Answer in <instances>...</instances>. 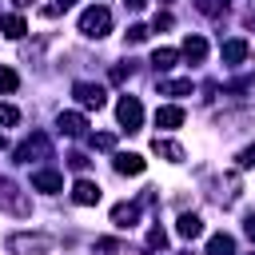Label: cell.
Instances as JSON below:
<instances>
[{
    "label": "cell",
    "instance_id": "6da1fadb",
    "mask_svg": "<svg viewBox=\"0 0 255 255\" xmlns=\"http://www.w3.org/2000/svg\"><path fill=\"white\" fill-rule=\"evenodd\" d=\"M52 247H56V239L44 235V231H16V235H8V251L12 255H52Z\"/></svg>",
    "mask_w": 255,
    "mask_h": 255
},
{
    "label": "cell",
    "instance_id": "7a4b0ae2",
    "mask_svg": "<svg viewBox=\"0 0 255 255\" xmlns=\"http://www.w3.org/2000/svg\"><path fill=\"white\" fill-rule=\"evenodd\" d=\"M80 32H84L88 40H104V36L112 32V12H108L104 4L84 8V16H80Z\"/></svg>",
    "mask_w": 255,
    "mask_h": 255
},
{
    "label": "cell",
    "instance_id": "3957f363",
    "mask_svg": "<svg viewBox=\"0 0 255 255\" xmlns=\"http://www.w3.org/2000/svg\"><path fill=\"white\" fill-rule=\"evenodd\" d=\"M0 207L12 211V215H32V203L24 199V191L12 179H4V175H0Z\"/></svg>",
    "mask_w": 255,
    "mask_h": 255
},
{
    "label": "cell",
    "instance_id": "277c9868",
    "mask_svg": "<svg viewBox=\"0 0 255 255\" xmlns=\"http://www.w3.org/2000/svg\"><path fill=\"white\" fill-rule=\"evenodd\" d=\"M116 120H120L124 131H139V124H143V104H139L135 96H124V100L116 104Z\"/></svg>",
    "mask_w": 255,
    "mask_h": 255
},
{
    "label": "cell",
    "instance_id": "5b68a950",
    "mask_svg": "<svg viewBox=\"0 0 255 255\" xmlns=\"http://www.w3.org/2000/svg\"><path fill=\"white\" fill-rule=\"evenodd\" d=\"M52 151V143H48V135L44 131H32L20 147H16V163H32V159H44Z\"/></svg>",
    "mask_w": 255,
    "mask_h": 255
},
{
    "label": "cell",
    "instance_id": "8992f818",
    "mask_svg": "<svg viewBox=\"0 0 255 255\" xmlns=\"http://www.w3.org/2000/svg\"><path fill=\"white\" fill-rule=\"evenodd\" d=\"M72 96L80 100V108H104L108 104V92L100 84H88V80H76L72 84Z\"/></svg>",
    "mask_w": 255,
    "mask_h": 255
},
{
    "label": "cell",
    "instance_id": "52a82bcc",
    "mask_svg": "<svg viewBox=\"0 0 255 255\" xmlns=\"http://www.w3.org/2000/svg\"><path fill=\"white\" fill-rule=\"evenodd\" d=\"M211 199L223 203V207H231V203L239 199V175H219V179L211 183Z\"/></svg>",
    "mask_w": 255,
    "mask_h": 255
},
{
    "label": "cell",
    "instance_id": "ba28073f",
    "mask_svg": "<svg viewBox=\"0 0 255 255\" xmlns=\"http://www.w3.org/2000/svg\"><path fill=\"white\" fill-rule=\"evenodd\" d=\"M32 191L56 195V191H64V175H60V171H52V167H40V171H32Z\"/></svg>",
    "mask_w": 255,
    "mask_h": 255
},
{
    "label": "cell",
    "instance_id": "9c48e42d",
    "mask_svg": "<svg viewBox=\"0 0 255 255\" xmlns=\"http://www.w3.org/2000/svg\"><path fill=\"white\" fill-rule=\"evenodd\" d=\"M56 128H60L64 135H72V139L88 135V120H84L80 112H60V116H56Z\"/></svg>",
    "mask_w": 255,
    "mask_h": 255
},
{
    "label": "cell",
    "instance_id": "30bf717a",
    "mask_svg": "<svg viewBox=\"0 0 255 255\" xmlns=\"http://www.w3.org/2000/svg\"><path fill=\"white\" fill-rule=\"evenodd\" d=\"M72 199H76L80 207H92V203H100V183H96V179H76V187H72Z\"/></svg>",
    "mask_w": 255,
    "mask_h": 255
},
{
    "label": "cell",
    "instance_id": "8fae6325",
    "mask_svg": "<svg viewBox=\"0 0 255 255\" xmlns=\"http://www.w3.org/2000/svg\"><path fill=\"white\" fill-rule=\"evenodd\" d=\"M135 219H139V203H116V207H112V223H116L120 231L135 227Z\"/></svg>",
    "mask_w": 255,
    "mask_h": 255
},
{
    "label": "cell",
    "instance_id": "7c38bea8",
    "mask_svg": "<svg viewBox=\"0 0 255 255\" xmlns=\"http://www.w3.org/2000/svg\"><path fill=\"white\" fill-rule=\"evenodd\" d=\"M112 163H116V171H120V175H139V171L147 167L135 151H116V159H112Z\"/></svg>",
    "mask_w": 255,
    "mask_h": 255
},
{
    "label": "cell",
    "instance_id": "4fadbf2b",
    "mask_svg": "<svg viewBox=\"0 0 255 255\" xmlns=\"http://www.w3.org/2000/svg\"><path fill=\"white\" fill-rule=\"evenodd\" d=\"M175 231H179L183 239H199V235H203V219H199L195 211H183V215L175 219Z\"/></svg>",
    "mask_w": 255,
    "mask_h": 255
},
{
    "label": "cell",
    "instance_id": "5bb4252c",
    "mask_svg": "<svg viewBox=\"0 0 255 255\" xmlns=\"http://www.w3.org/2000/svg\"><path fill=\"white\" fill-rule=\"evenodd\" d=\"M179 124H183V108H175V104H167V108H155V128L171 131V128H179Z\"/></svg>",
    "mask_w": 255,
    "mask_h": 255
},
{
    "label": "cell",
    "instance_id": "9a60e30c",
    "mask_svg": "<svg viewBox=\"0 0 255 255\" xmlns=\"http://www.w3.org/2000/svg\"><path fill=\"white\" fill-rule=\"evenodd\" d=\"M179 56H187L191 64H199V60L207 56V40H203V36H187L183 48H179Z\"/></svg>",
    "mask_w": 255,
    "mask_h": 255
},
{
    "label": "cell",
    "instance_id": "2e32d148",
    "mask_svg": "<svg viewBox=\"0 0 255 255\" xmlns=\"http://www.w3.org/2000/svg\"><path fill=\"white\" fill-rule=\"evenodd\" d=\"M219 52H223V64H231V68H235V64H243V60H247V40H227Z\"/></svg>",
    "mask_w": 255,
    "mask_h": 255
},
{
    "label": "cell",
    "instance_id": "e0dca14e",
    "mask_svg": "<svg viewBox=\"0 0 255 255\" xmlns=\"http://www.w3.org/2000/svg\"><path fill=\"white\" fill-rule=\"evenodd\" d=\"M151 151H155V155H163V159H171V163H179V159L187 155L179 143H171V139H159V135L151 139Z\"/></svg>",
    "mask_w": 255,
    "mask_h": 255
},
{
    "label": "cell",
    "instance_id": "ac0fdd59",
    "mask_svg": "<svg viewBox=\"0 0 255 255\" xmlns=\"http://www.w3.org/2000/svg\"><path fill=\"white\" fill-rule=\"evenodd\" d=\"M175 60H179L175 48H155V52H151V68H155V72H171Z\"/></svg>",
    "mask_w": 255,
    "mask_h": 255
},
{
    "label": "cell",
    "instance_id": "d6986e66",
    "mask_svg": "<svg viewBox=\"0 0 255 255\" xmlns=\"http://www.w3.org/2000/svg\"><path fill=\"white\" fill-rule=\"evenodd\" d=\"M207 255H235V239L223 235V231L211 235V239H207Z\"/></svg>",
    "mask_w": 255,
    "mask_h": 255
},
{
    "label": "cell",
    "instance_id": "ffe728a7",
    "mask_svg": "<svg viewBox=\"0 0 255 255\" xmlns=\"http://www.w3.org/2000/svg\"><path fill=\"white\" fill-rule=\"evenodd\" d=\"M0 28H4V36H8V40H20V36L28 32L24 16H4V20H0Z\"/></svg>",
    "mask_w": 255,
    "mask_h": 255
},
{
    "label": "cell",
    "instance_id": "44dd1931",
    "mask_svg": "<svg viewBox=\"0 0 255 255\" xmlns=\"http://www.w3.org/2000/svg\"><path fill=\"white\" fill-rule=\"evenodd\" d=\"M96 251L100 255H135L128 243H120V239H96Z\"/></svg>",
    "mask_w": 255,
    "mask_h": 255
},
{
    "label": "cell",
    "instance_id": "7402d4cb",
    "mask_svg": "<svg viewBox=\"0 0 255 255\" xmlns=\"http://www.w3.org/2000/svg\"><path fill=\"white\" fill-rule=\"evenodd\" d=\"M191 92V80H163L159 84V96H187Z\"/></svg>",
    "mask_w": 255,
    "mask_h": 255
},
{
    "label": "cell",
    "instance_id": "603a6c76",
    "mask_svg": "<svg viewBox=\"0 0 255 255\" xmlns=\"http://www.w3.org/2000/svg\"><path fill=\"white\" fill-rule=\"evenodd\" d=\"M16 88H20V76H16L12 68L0 64V92H16Z\"/></svg>",
    "mask_w": 255,
    "mask_h": 255
},
{
    "label": "cell",
    "instance_id": "cb8c5ba5",
    "mask_svg": "<svg viewBox=\"0 0 255 255\" xmlns=\"http://www.w3.org/2000/svg\"><path fill=\"white\" fill-rule=\"evenodd\" d=\"M191 4H195L203 16H219V12L227 8V0H191Z\"/></svg>",
    "mask_w": 255,
    "mask_h": 255
},
{
    "label": "cell",
    "instance_id": "d4e9b609",
    "mask_svg": "<svg viewBox=\"0 0 255 255\" xmlns=\"http://www.w3.org/2000/svg\"><path fill=\"white\" fill-rule=\"evenodd\" d=\"M92 147H96V151H112V147H116V135H112V131H100V135H92Z\"/></svg>",
    "mask_w": 255,
    "mask_h": 255
},
{
    "label": "cell",
    "instance_id": "484cf974",
    "mask_svg": "<svg viewBox=\"0 0 255 255\" xmlns=\"http://www.w3.org/2000/svg\"><path fill=\"white\" fill-rule=\"evenodd\" d=\"M147 247H151V251L167 247V231H163V227H151V231H147Z\"/></svg>",
    "mask_w": 255,
    "mask_h": 255
},
{
    "label": "cell",
    "instance_id": "4316f807",
    "mask_svg": "<svg viewBox=\"0 0 255 255\" xmlns=\"http://www.w3.org/2000/svg\"><path fill=\"white\" fill-rule=\"evenodd\" d=\"M0 124H4V128H12V124H20V112H16L12 104H0Z\"/></svg>",
    "mask_w": 255,
    "mask_h": 255
},
{
    "label": "cell",
    "instance_id": "83f0119b",
    "mask_svg": "<svg viewBox=\"0 0 255 255\" xmlns=\"http://www.w3.org/2000/svg\"><path fill=\"white\" fill-rule=\"evenodd\" d=\"M143 40H147V28L143 24H131L128 28V44H143Z\"/></svg>",
    "mask_w": 255,
    "mask_h": 255
},
{
    "label": "cell",
    "instance_id": "f1b7e54d",
    "mask_svg": "<svg viewBox=\"0 0 255 255\" xmlns=\"http://www.w3.org/2000/svg\"><path fill=\"white\" fill-rule=\"evenodd\" d=\"M235 163H239V167H255V143H251V147H243Z\"/></svg>",
    "mask_w": 255,
    "mask_h": 255
},
{
    "label": "cell",
    "instance_id": "f546056e",
    "mask_svg": "<svg viewBox=\"0 0 255 255\" xmlns=\"http://www.w3.org/2000/svg\"><path fill=\"white\" fill-rule=\"evenodd\" d=\"M163 28H171V12H155V32H163Z\"/></svg>",
    "mask_w": 255,
    "mask_h": 255
},
{
    "label": "cell",
    "instance_id": "4dcf8cb0",
    "mask_svg": "<svg viewBox=\"0 0 255 255\" xmlns=\"http://www.w3.org/2000/svg\"><path fill=\"white\" fill-rule=\"evenodd\" d=\"M112 80H116V84H124V80H131V68H124V64H120V68H112Z\"/></svg>",
    "mask_w": 255,
    "mask_h": 255
},
{
    "label": "cell",
    "instance_id": "1f68e13d",
    "mask_svg": "<svg viewBox=\"0 0 255 255\" xmlns=\"http://www.w3.org/2000/svg\"><path fill=\"white\" fill-rule=\"evenodd\" d=\"M68 163H72L76 171H84V167H88V155H80V151H76V155H68Z\"/></svg>",
    "mask_w": 255,
    "mask_h": 255
},
{
    "label": "cell",
    "instance_id": "d6a6232c",
    "mask_svg": "<svg viewBox=\"0 0 255 255\" xmlns=\"http://www.w3.org/2000/svg\"><path fill=\"white\" fill-rule=\"evenodd\" d=\"M243 231L255 239V211H247V219H243Z\"/></svg>",
    "mask_w": 255,
    "mask_h": 255
},
{
    "label": "cell",
    "instance_id": "836d02e7",
    "mask_svg": "<svg viewBox=\"0 0 255 255\" xmlns=\"http://www.w3.org/2000/svg\"><path fill=\"white\" fill-rule=\"evenodd\" d=\"M124 4H128L131 12H143V8H147V0H124Z\"/></svg>",
    "mask_w": 255,
    "mask_h": 255
},
{
    "label": "cell",
    "instance_id": "e575fe53",
    "mask_svg": "<svg viewBox=\"0 0 255 255\" xmlns=\"http://www.w3.org/2000/svg\"><path fill=\"white\" fill-rule=\"evenodd\" d=\"M12 4H16V8H32V0H12Z\"/></svg>",
    "mask_w": 255,
    "mask_h": 255
},
{
    "label": "cell",
    "instance_id": "d590c367",
    "mask_svg": "<svg viewBox=\"0 0 255 255\" xmlns=\"http://www.w3.org/2000/svg\"><path fill=\"white\" fill-rule=\"evenodd\" d=\"M0 151H4V135H0Z\"/></svg>",
    "mask_w": 255,
    "mask_h": 255
},
{
    "label": "cell",
    "instance_id": "8d00e7d4",
    "mask_svg": "<svg viewBox=\"0 0 255 255\" xmlns=\"http://www.w3.org/2000/svg\"><path fill=\"white\" fill-rule=\"evenodd\" d=\"M179 255H191V251H179Z\"/></svg>",
    "mask_w": 255,
    "mask_h": 255
},
{
    "label": "cell",
    "instance_id": "74e56055",
    "mask_svg": "<svg viewBox=\"0 0 255 255\" xmlns=\"http://www.w3.org/2000/svg\"><path fill=\"white\" fill-rule=\"evenodd\" d=\"M251 255H255V251H251Z\"/></svg>",
    "mask_w": 255,
    "mask_h": 255
}]
</instances>
